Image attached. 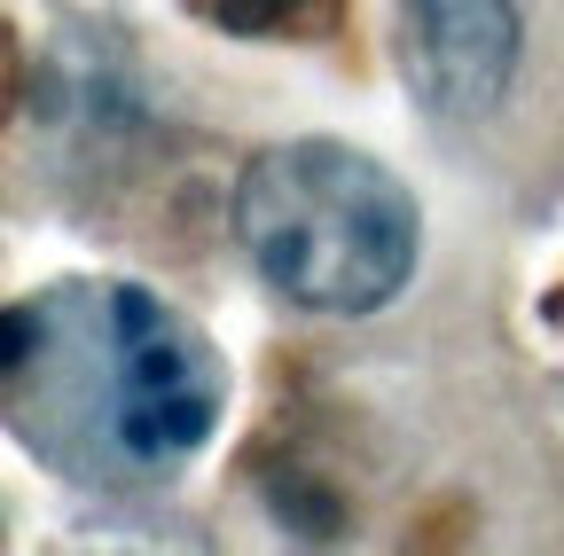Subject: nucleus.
I'll list each match as a JSON object with an SVG mask.
<instances>
[{
  "label": "nucleus",
  "instance_id": "obj_2",
  "mask_svg": "<svg viewBox=\"0 0 564 556\" xmlns=\"http://www.w3.org/2000/svg\"><path fill=\"white\" fill-rule=\"evenodd\" d=\"M236 243L282 306L361 321L415 283L423 212L369 150L299 133V142H267L236 173Z\"/></svg>",
  "mask_w": 564,
  "mask_h": 556
},
{
  "label": "nucleus",
  "instance_id": "obj_5",
  "mask_svg": "<svg viewBox=\"0 0 564 556\" xmlns=\"http://www.w3.org/2000/svg\"><path fill=\"white\" fill-rule=\"evenodd\" d=\"M282 9H291V0H282Z\"/></svg>",
  "mask_w": 564,
  "mask_h": 556
},
{
  "label": "nucleus",
  "instance_id": "obj_1",
  "mask_svg": "<svg viewBox=\"0 0 564 556\" xmlns=\"http://www.w3.org/2000/svg\"><path fill=\"white\" fill-rule=\"evenodd\" d=\"M9 415L79 486H165L228 407L212 337L141 283H55L9 306Z\"/></svg>",
  "mask_w": 564,
  "mask_h": 556
},
{
  "label": "nucleus",
  "instance_id": "obj_3",
  "mask_svg": "<svg viewBox=\"0 0 564 556\" xmlns=\"http://www.w3.org/2000/svg\"><path fill=\"white\" fill-rule=\"evenodd\" d=\"M518 47H525L518 0H400L408 95L440 126H470L502 102Z\"/></svg>",
  "mask_w": 564,
  "mask_h": 556
},
{
  "label": "nucleus",
  "instance_id": "obj_4",
  "mask_svg": "<svg viewBox=\"0 0 564 556\" xmlns=\"http://www.w3.org/2000/svg\"><path fill=\"white\" fill-rule=\"evenodd\" d=\"M212 17H220L228 32H267L282 17V0H212Z\"/></svg>",
  "mask_w": 564,
  "mask_h": 556
}]
</instances>
